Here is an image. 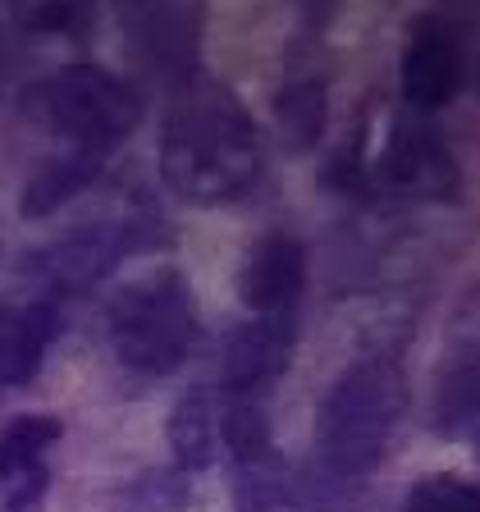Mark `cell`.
Instances as JSON below:
<instances>
[{
	"instance_id": "obj_8",
	"label": "cell",
	"mask_w": 480,
	"mask_h": 512,
	"mask_svg": "<svg viewBox=\"0 0 480 512\" xmlns=\"http://www.w3.org/2000/svg\"><path fill=\"white\" fill-rule=\"evenodd\" d=\"M462 87V46L448 23L421 19L412 28V42L403 51V96L416 115L448 106Z\"/></svg>"
},
{
	"instance_id": "obj_10",
	"label": "cell",
	"mask_w": 480,
	"mask_h": 512,
	"mask_svg": "<svg viewBox=\"0 0 480 512\" xmlns=\"http://www.w3.org/2000/svg\"><path fill=\"white\" fill-rule=\"evenodd\" d=\"M60 439L55 416H14L0 430V490L10 512H23L46 494V453Z\"/></svg>"
},
{
	"instance_id": "obj_17",
	"label": "cell",
	"mask_w": 480,
	"mask_h": 512,
	"mask_svg": "<svg viewBox=\"0 0 480 512\" xmlns=\"http://www.w3.org/2000/svg\"><path fill=\"white\" fill-rule=\"evenodd\" d=\"M403 512H480V494L458 476H430L412 485Z\"/></svg>"
},
{
	"instance_id": "obj_18",
	"label": "cell",
	"mask_w": 480,
	"mask_h": 512,
	"mask_svg": "<svg viewBox=\"0 0 480 512\" xmlns=\"http://www.w3.org/2000/svg\"><path fill=\"white\" fill-rule=\"evenodd\" d=\"M23 19H28L37 32L83 37V28H87V19H92V10H87V5H32V10H23Z\"/></svg>"
},
{
	"instance_id": "obj_15",
	"label": "cell",
	"mask_w": 480,
	"mask_h": 512,
	"mask_svg": "<svg viewBox=\"0 0 480 512\" xmlns=\"http://www.w3.org/2000/svg\"><path fill=\"white\" fill-rule=\"evenodd\" d=\"M215 439H220V421H215V407L206 389H192L170 416V448L174 462L183 471H202L215 458Z\"/></svg>"
},
{
	"instance_id": "obj_12",
	"label": "cell",
	"mask_w": 480,
	"mask_h": 512,
	"mask_svg": "<svg viewBox=\"0 0 480 512\" xmlns=\"http://www.w3.org/2000/svg\"><path fill=\"white\" fill-rule=\"evenodd\" d=\"M124 19L142 60L183 78L192 74L188 64H192V51H197L202 10H188V5H133V10H124Z\"/></svg>"
},
{
	"instance_id": "obj_4",
	"label": "cell",
	"mask_w": 480,
	"mask_h": 512,
	"mask_svg": "<svg viewBox=\"0 0 480 512\" xmlns=\"http://www.w3.org/2000/svg\"><path fill=\"white\" fill-rule=\"evenodd\" d=\"M28 110L51 133H60L69 147L106 156L142 119V96L124 78L106 74L96 64H69V69H60V74L42 78L32 87Z\"/></svg>"
},
{
	"instance_id": "obj_16",
	"label": "cell",
	"mask_w": 480,
	"mask_h": 512,
	"mask_svg": "<svg viewBox=\"0 0 480 512\" xmlns=\"http://www.w3.org/2000/svg\"><path fill=\"white\" fill-rule=\"evenodd\" d=\"M471 416H476V366H471V357H458L453 371L439 380V426L462 435L471 426Z\"/></svg>"
},
{
	"instance_id": "obj_5",
	"label": "cell",
	"mask_w": 480,
	"mask_h": 512,
	"mask_svg": "<svg viewBox=\"0 0 480 512\" xmlns=\"http://www.w3.org/2000/svg\"><path fill=\"white\" fill-rule=\"evenodd\" d=\"M138 243H147V229L138 220H96L83 224L74 234L55 238L51 247L28 261V270L42 279L51 293H78V288L106 279L119 266V256H128Z\"/></svg>"
},
{
	"instance_id": "obj_13",
	"label": "cell",
	"mask_w": 480,
	"mask_h": 512,
	"mask_svg": "<svg viewBox=\"0 0 480 512\" xmlns=\"http://www.w3.org/2000/svg\"><path fill=\"white\" fill-rule=\"evenodd\" d=\"M55 325H60L55 302H32L28 311L0 307V389L23 384L42 366L46 343L55 339Z\"/></svg>"
},
{
	"instance_id": "obj_11",
	"label": "cell",
	"mask_w": 480,
	"mask_h": 512,
	"mask_svg": "<svg viewBox=\"0 0 480 512\" xmlns=\"http://www.w3.org/2000/svg\"><path fill=\"white\" fill-rule=\"evenodd\" d=\"M293 343H298V325L293 320L252 316L247 325H238L229 348H224V389L252 398L261 384H270L288 366Z\"/></svg>"
},
{
	"instance_id": "obj_6",
	"label": "cell",
	"mask_w": 480,
	"mask_h": 512,
	"mask_svg": "<svg viewBox=\"0 0 480 512\" xmlns=\"http://www.w3.org/2000/svg\"><path fill=\"white\" fill-rule=\"evenodd\" d=\"M380 179L394 192L421 197V202H453L462 188L453 151L444 147V138L421 115H403L398 128L389 133V147L380 156Z\"/></svg>"
},
{
	"instance_id": "obj_1",
	"label": "cell",
	"mask_w": 480,
	"mask_h": 512,
	"mask_svg": "<svg viewBox=\"0 0 480 512\" xmlns=\"http://www.w3.org/2000/svg\"><path fill=\"white\" fill-rule=\"evenodd\" d=\"M160 174L179 197L220 206L243 197L261 174V133L247 106L215 78L188 74L165 110Z\"/></svg>"
},
{
	"instance_id": "obj_3",
	"label": "cell",
	"mask_w": 480,
	"mask_h": 512,
	"mask_svg": "<svg viewBox=\"0 0 480 512\" xmlns=\"http://www.w3.org/2000/svg\"><path fill=\"white\" fill-rule=\"evenodd\" d=\"M192 339H197V302L179 270H156L110 302V348L128 371H174L188 357Z\"/></svg>"
},
{
	"instance_id": "obj_9",
	"label": "cell",
	"mask_w": 480,
	"mask_h": 512,
	"mask_svg": "<svg viewBox=\"0 0 480 512\" xmlns=\"http://www.w3.org/2000/svg\"><path fill=\"white\" fill-rule=\"evenodd\" d=\"M307 284V252L298 238L270 234L247 252L243 266V302L266 320H293Z\"/></svg>"
},
{
	"instance_id": "obj_7",
	"label": "cell",
	"mask_w": 480,
	"mask_h": 512,
	"mask_svg": "<svg viewBox=\"0 0 480 512\" xmlns=\"http://www.w3.org/2000/svg\"><path fill=\"white\" fill-rule=\"evenodd\" d=\"M330 119V55L316 37L293 42L288 55V74L279 87V128L293 151H307L320 142Z\"/></svg>"
},
{
	"instance_id": "obj_14",
	"label": "cell",
	"mask_w": 480,
	"mask_h": 512,
	"mask_svg": "<svg viewBox=\"0 0 480 512\" xmlns=\"http://www.w3.org/2000/svg\"><path fill=\"white\" fill-rule=\"evenodd\" d=\"M101 165H106V156L101 151H78V147H69L64 156H55V160H46L42 170L32 174V183L23 188V215H51V211H60L69 197H78V192L87 188V183L101 174Z\"/></svg>"
},
{
	"instance_id": "obj_2",
	"label": "cell",
	"mask_w": 480,
	"mask_h": 512,
	"mask_svg": "<svg viewBox=\"0 0 480 512\" xmlns=\"http://www.w3.org/2000/svg\"><path fill=\"white\" fill-rule=\"evenodd\" d=\"M407 412V375L389 357L352 362L320 403L316 435L330 476H366L384 458Z\"/></svg>"
}]
</instances>
